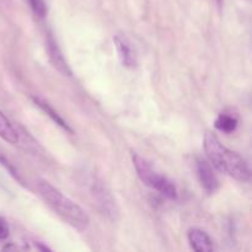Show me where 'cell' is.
I'll use <instances>...</instances> for the list:
<instances>
[{"label": "cell", "instance_id": "30bf717a", "mask_svg": "<svg viewBox=\"0 0 252 252\" xmlns=\"http://www.w3.org/2000/svg\"><path fill=\"white\" fill-rule=\"evenodd\" d=\"M238 115L233 113L231 111H223L221 113H219L216 122H214V127L224 133H233L238 128Z\"/></svg>", "mask_w": 252, "mask_h": 252}, {"label": "cell", "instance_id": "8992f818", "mask_svg": "<svg viewBox=\"0 0 252 252\" xmlns=\"http://www.w3.org/2000/svg\"><path fill=\"white\" fill-rule=\"evenodd\" d=\"M197 175H198L199 182L207 193H216L219 189V180L214 174L213 169L206 160H197Z\"/></svg>", "mask_w": 252, "mask_h": 252}, {"label": "cell", "instance_id": "9c48e42d", "mask_svg": "<svg viewBox=\"0 0 252 252\" xmlns=\"http://www.w3.org/2000/svg\"><path fill=\"white\" fill-rule=\"evenodd\" d=\"M31 98H32V101H33V102L36 103V105L38 106V107L41 108V110L43 111V112L46 113V115L48 116V117L51 118L54 123H56V125H58L59 127H62L63 129H65L66 132L73 133V129H71L70 126L66 123V121H64L63 117H62V116L59 115V113L57 112V111L54 110V108L52 107V106L49 105L46 100L38 97V96H31Z\"/></svg>", "mask_w": 252, "mask_h": 252}, {"label": "cell", "instance_id": "6da1fadb", "mask_svg": "<svg viewBox=\"0 0 252 252\" xmlns=\"http://www.w3.org/2000/svg\"><path fill=\"white\" fill-rule=\"evenodd\" d=\"M203 147L211 164L221 174H225L238 181L250 180L251 172L248 161L236 152L228 149L213 132L204 135Z\"/></svg>", "mask_w": 252, "mask_h": 252}, {"label": "cell", "instance_id": "277c9868", "mask_svg": "<svg viewBox=\"0 0 252 252\" xmlns=\"http://www.w3.org/2000/svg\"><path fill=\"white\" fill-rule=\"evenodd\" d=\"M86 187H88L89 196L93 199L94 204L98 208V211L103 216L108 217L112 220H116L118 217V207L116 199L113 198L112 193L108 191L106 185L97 177H89L86 180Z\"/></svg>", "mask_w": 252, "mask_h": 252}, {"label": "cell", "instance_id": "52a82bcc", "mask_svg": "<svg viewBox=\"0 0 252 252\" xmlns=\"http://www.w3.org/2000/svg\"><path fill=\"white\" fill-rule=\"evenodd\" d=\"M47 51H48L49 59H51L54 68H56L59 73L63 74L64 76H71L70 66H69L66 59L64 58L61 48L58 47V43H57L56 39L52 37V34H48V36H47Z\"/></svg>", "mask_w": 252, "mask_h": 252}, {"label": "cell", "instance_id": "4fadbf2b", "mask_svg": "<svg viewBox=\"0 0 252 252\" xmlns=\"http://www.w3.org/2000/svg\"><path fill=\"white\" fill-rule=\"evenodd\" d=\"M30 7L33 11V14L36 15L39 19H43L44 16L48 12V9H47V5L44 2V0H27Z\"/></svg>", "mask_w": 252, "mask_h": 252}, {"label": "cell", "instance_id": "7a4b0ae2", "mask_svg": "<svg viewBox=\"0 0 252 252\" xmlns=\"http://www.w3.org/2000/svg\"><path fill=\"white\" fill-rule=\"evenodd\" d=\"M36 189L41 198L63 219L78 230H85L90 224L88 213L78 203L66 197L61 189L46 180H37Z\"/></svg>", "mask_w": 252, "mask_h": 252}, {"label": "cell", "instance_id": "8fae6325", "mask_svg": "<svg viewBox=\"0 0 252 252\" xmlns=\"http://www.w3.org/2000/svg\"><path fill=\"white\" fill-rule=\"evenodd\" d=\"M0 138L10 144H16L19 142V133L9 118L1 112V110H0Z\"/></svg>", "mask_w": 252, "mask_h": 252}, {"label": "cell", "instance_id": "9a60e30c", "mask_svg": "<svg viewBox=\"0 0 252 252\" xmlns=\"http://www.w3.org/2000/svg\"><path fill=\"white\" fill-rule=\"evenodd\" d=\"M218 1H219V2H220V1H221V0H218Z\"/></svg>", "mask_w": 252, "mask_h": 252}, {"label": "cell", "instance_id": "5b68a950", "mask_svg": "<svg viewBox=\"0 0 252 252\" xmlns=\"http://www.w3.org/2000/svg\"><path fill=\"white\" fill-rule=\"evenodd\" d=\"M113 43H115L116 51H117L118 58H120L122 65L126 68H135L138 63L137 53L127 37L122 36V34H116L113 37Z\"/></svg>", "mask_w": 252, "mask_h": 252}, {"label": "cell", "instance_id": "7c38bea8", "mask_svg": "<svg viewBox=\"0 0 252 252\" xmlns=\"http://www.w3.org/2000/svg\"><path fill=\"white\" fill-rule=\"evenodd\" d=\"M0 164H1L2 166H4L5 169H6L7 171L10 172V175H12V176H14L15 179H16L17 181L20 182V184L24 185V181H22V179H21V176H20L19 171H17V170L15 169V166H14V165H12V162L10 161L9 158L6 157V154H5V153L2 152L1 149H0Z\"/></svg>", "mask_w": 252, "mask_h": 252}, {"label": "cell", "instance_id": "3957f363", "mask_svg": "<svg viewBox=\"0 0 252 252\" xmlns=\"http://www.w3.org/2000/svg\"><path fill=\"white\" fill-rule=\"evenodd\" d=\"M132 161L138 174V177H139L143 184L147 185L150 189H155V191L160 192L166 198H177L179 192H177V187L175 186L174 182L167 179L166 176L160 174V172H158L149 161H147L144 158L140 157L139 154L134 152L132 153Z\"/></svg>", "mask_w": 252, "mask_h": 252}, {"label": "cell", "instance_id": "5bb4252c", "mask_svg": "<svg viewBox=\"0 0 252 252\" xmlns=\"http://www.w3.org/2000/svg\"><path fill=\"white\" fill-rule=\"evenodd\" d=\"M10 234V226L2 217H0V240H5Z\"/></svg>", "mask_w": 252, "mask_h": 252}, {"label": "cell", "instance_id": "ba28073f", "mask_svg": "<svg viewBox=\"0 0 252 252\" xmlns=\"http://www.w3.org/2000/svg\"><path fill=\"white\" fill-rule=\"evenodd\" d=\"M187 239L194 251L211 252L213 251V241L208 234L198 228H191L187 233Z\"/></svg>", "mask_w": 252, "mask_h": 252}]
</instances>
